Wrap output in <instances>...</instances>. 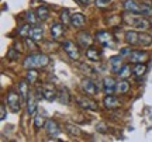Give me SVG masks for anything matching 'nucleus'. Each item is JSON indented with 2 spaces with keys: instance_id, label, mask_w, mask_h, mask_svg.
I'll list each match as a JSON object with an SVG mask.
<instances>
[{
  "instance_id": "obj_1",
  "label": "nucleus",
  "mask_w": 152,
  "mask_h": 142,
  "mask_svg": "<svg viewBox=\"0 0 152 142\" xmlns=\"http://www.w3.org/2000/svg\"><path fill=\"white\" fill-rule=\"evenodd\" d=\"M49 63V58L45 54H31L23 62V66L26 69H41Z\"/></svg>"
},
{
  "instance_id": "obj_2",
  "label": "nucleus",
  "mask_w": 152,
  "mask_h": 142,
  "mask_svg": "<svg viewBox=\"0 0 152 142\" xmlns=\"http://www.w3.org/2000/svg\"><path fill=\"white\" fill-rule=\"evenodd\" d=\"M124 9L128 13L132 14H141V16H152V7L149 4H142V3H137L135 0H125L124 1Z\"/></svg>"
},
{
  "instance_id": "obj_3",
  "label": "nucleus",
  "mask_w": 152,
  "mask_h": 142,
  "mask_svg": "<svg viewBox=\"0 0 152 142\" xmlns=\"http://www.w3.org/2000/svg\"><path fill=\"white\" fill-rule=\"evenodd\" d=\"M124 21L131 23V25H134L140 31H147L148 28L151 27V21L149 20H147L144 16H134L132 13H131V18H128V14H125Z\"/></svg>"
},
{
  "instance_id": "obj_4",
  "label": "nucleus",
  "mask_w": 152,
  "mask_h": 142,
  "mask_svg": "<svg viewBox=\"0 0 152 142\" xmlns=\"http://www.w3.org/2000/svg\"><path fill=\"white\" fill-rule=\"evenodd\" d=\"M96 39H97L99 44H102L106 48H115V41H114L113 35L106 31V30H100L96 34Z\"/></svg>"
},
{
  "instance_id": "obj_5",
  "label": "nucleus",
  "mask_w": 152,
  "mask_h": 142,
  "mask_svg": "<svg viewBox=\"0 0 152 142\" xmlns=\"http://www.w3.org/2000/svg\"><path fill=\"white\" fill-rule=\"evenodd\" d=\"M7 104H9V107L11 109V111H20L21 109V97H20V94L14 93V92H9L7 94Z\"/></svg>"
},
{
  "instance_id": "obj_6",
  "label": "nucleus",
  "mask_w": 152,
  "mask_h": 142,
  "mask_svg": "<svg viewBox=\"0 0 152 142\" xmlns=\"http://www.w3.org/2000/svg\"><path fill=\"white\" fill-rule=\"evenodd\" d=\"M80 87L83 90V93L86 94V96H96L99 92L97 86L94 84V83L90 80V79H83L80 83Z\"/></svg>"
},
{
  "instance_id": "obj_7",
  "label": "nucleus",
  "mask_w": 152,
  "mask_h": 142,
  "mask_svg": "<svg viewBox=\"0 0 152 142\" xmlns=\"http://www.w3.org/2000/svg\"><path fill=\"white\" fill-rule=\"evenodd\" d=\"M62 48H64V51L68 54V56H69L71 59H73V60L79 59V49H77V47H76L72 41H65V42L62 44Z\"/></svg>"
},
{
  "instance_id": "obj_8",
  "label": "nucleus",
  "mask_w": 152,
  "mask_h": 142,
  "mask_svg": "<svg viewBox=\"0 0 152 142\" xmlns=\"http://www.w3.org/2000/svg\"><path fill=\"white\" fill-rule=\"evenodd\" d=\"M148 52L145 51H131L130 56H128V60L131 63H144L145 60L148 59Z\"/></svg>"
},
{
  "instance_id": "obj_9",
  "label": "nucleus",
  "mask_w": 152,
  "mask_h": 142,
  "mask_svg": "<svg viewBox=\"0 0 152 142\" xmlns=\"http://www.w3.org/2000/svg\"><path fill=\"white\" fill-rule=\"evenodd\" d=\"M76 101H77V104L80 106L82 109L92 110V111L97 110V103H96V101H93L92 98L86 97V96H80V97H76Z\"/></svg>"
},
{
  "instance_id": "obj_10",
  "label": "nucleus",
  "mask_w": 152,
  "mask_h": 142,
  "mask_svg": "<svg viewBox=\"0 0 152 142\" xmlns=\"http://www.w3.org/2000/svg\"><path fill=\"white\" fill-rule=\"evenodd\" d=\"M77 42L82 48H90L93 44V37L86 31H80L77 34Z\"/></svg>"
},
{
  "instance_id": "obj_11",
  "label": "nucleus",
  "mask_w": 152,
  "mask_h": 142,
  "mask_svg": "<svg viewBox=\"0 0 152 142\" xmlns=\"http://www.w3.org/2000/svg\"><path fill=\"white\" fill-rule=\"evenodd\" d=\"M18 94L21 97V103L27 104L28 96H30V86H28L27 80H21L20 82V84H18Z\"/></svg>"
},
{
  "instance_id": "obj_12",
  "label": "nucleus",
  "mask_w": 152,
  "mask_h": 142,
  "mask_svg": "<svg viewBox=\"0 0 152 142\" xmlns=\"http://www.w3.org/2000/svg\"><path fill=\"white\" fill-rule=\"evenodd\" d=\"M115 84L117 82L114 80L113 77H104L103 79V92L106 94H113L115 92Z\"/></svg>"
},
{
  "instance_id": "obj_13",
  "label": "nucleus",
  "mask_w": 152,
  "mask_h": 142,
  "mask_svg": "<svg viewBox=\"0 0 152 142\" xmlns=\"http://www.w3.org/2000/svg\"><path fill=\"white\" fill-rule=\"evenodd\" d=\"M45 131H47L49 137H56L59 134V127H58V124L55 121L48 120L45 122Z\"/></svg>"
},
{
  "instance_id": "obj_14",
  "label": "nucleus",
  "mask_w": 152,
  "mask_h": 142,
  "mask_svg": "<svg viewBox=\"0 0 152 142\" xmlns=\"http://www.w3.org/2000/svg\"><path fill=\"white\" fill-rule=\"evenodd\" d=\"M35 111H37V97H35V93L30 92V96L27 100V113L30 115H34Z\"/></svg>"
},
{
  "instance_id": "obj_15",
  "label": "nucleus",
  "mask_w": 152,
  "mask_h": 142,
  "mask_svg": "<svg viewBox=\"0 0 152 142\" xmlns=\"http://www.w3.org/2000/svg\"><path fill=\"white\" fill-rule=\"evenodd\" d=\"M121 66H123V56L121 55H114L110 58V68L114 73H118Z\"/></svg>"
},
{
  "instance_id": "obj_16",
  "label": "nucleus",
  "mask_w": 152,
  "mask_h": 142,
  "mask_svg": "<svg viewBox=\"0 0 152 142\" xmlns=\"http://www.w3.org/2000/svg\"><path fill=\"white\" fill-rule=\"evenodd\" d=\"M103 104L106 109H115V107H118L120 106V101L117 100V97H114L113 94H106V97L103 98Z\"/></svg>"
},
{
  "instance_id": "obj_17",
  "label": "nucleus",
  "mask_w": 152,
  "mask_h": 142,
  "mask_svg": "<svg viewBox=\"0 0 152 142\" xmlns=\"http://www.w3.org/2000/svg\"><path fill=\"white\" fill-rule=\"evenodd\" d=\"M42 97L48 101H54L55 98H58V93L52 86H45L42 87Z\"/></svg>"
},
{
  "instance_id": "obj_18",
  "label": "nucleus",
  "mask_w": 152,
  "mask_h": 142,
  "mask_svg": "<svg viewBox=\"0 0 152 142\" xmlns=\"http://www.w3.org/2000/svg\"><path fill=\"white\" fill-rule=\"evenodd\" d=\"M125 42L128 45H138V41H140V34L134 31V30H130L125 33Z\"/></svg>"
},
{
  "instance_id": "obj_19",
  "label": "nucleus",
  "mask_w": 152,
  "mask_h": 142,
  "mask_svg": "<svg viewBox=\"0 0 152 142\" xmlns=\"http://www.w3.org/2000/svg\"><path fill=\"white\" fill-rule=\"evenodd\" d=\"M62 25H64L62 23H54L51 25V37L54 39H58L59 37L64 35V27Z\"/></svg>"
},
{
  "instance_id": "obj_20",
  "label": "nucleus",
  "mask_w": 152,
  "mask_h": 142,
  "mask_svg": "<svg viewBox=\"0 0 152 142\" xmlns=\"http://www.w3.org/2000/svg\"><path fill=\"white\" fill-rule=\"evenodd\" d=\"M85 21H86V18L82 13H73L72 14V25L75 28H82L85 25Z\"/></svg>"
},
{
  "instance_id": "obj_21",
  "label": "nucleus",
  "mask_w": 152,
  "mask_h": 142,
  "mask_svg": "<svg viewBox=\"0 0 152 142\" xmlns=\"http://www.w3.org/2000/svg\"><path fill=\"white\" fill-rule=\"evenodd\" d=\"M130 90V83L127 82V79H121V80H118L117 82V84H115V92L120 94H124L127 93Z\"/></svg>"
},
{
  "instance_id": "obj_22",
  "label": "nucleus",
  "mask_w": 152,
  "mask_h": 142,
  "mask_svg": "<svg viewBox=\"0 0 152 142\" xmlns=\"http://www.w3.org/2000/svg\"><path fill=\"white\" fill-rule=\"evenodd\" d=\"M35 14H37V17H38V20H39V21H45V20H48L49 18L48 7H45V6H39L37 10H35Z\"/></svg>"
},
{
  "instance_id": "obj_23",
  "label": "nucleus",
  "mask_w": 152,
  "mask_h": 142,
  "mask_svg": "<svg viewBox=\"0 0 152 142\" xmlns=\"http://www.w3.org/2000/svg\"><path fill=\"white\" fill-rule=\"evenodd\" d=\"M58 101L61 104H65V106H68V104L71 103V96H69L66 89H61L59 92H58Z\"/></svg>"
},
{
  "instance_id": "obj_24",
  "label": "nucleus",
  "mask_w": 152,
  "mask_h": 142,
  "mask_svg": "<svg viewBox=\"0 0 152 142\" xmlns=\"http://www.w3.org/2000/svg\"><path fill=\"white\" fill-rule=\"evenodd\" d=\"M145 72H147V65L145 63H135V66L132 68V75L137 77L144 76Z\"/></svg>"
},
{
  "instance_id": "obj_25",
  "label": "nucleus",
  "mask_w": 152,
  "mask_h": 142,
  "mask_svg": "<svg viewBox=\"0 0 152 142\" xmlns=\"http://www.w3.org/2000/svg\"><path fill=\"white\" fill-rule=\"evenodd\" d=\"M42 35H44V31H42V27H38V25H33L31 28V33H30V37L35 41H39L42 39Z\"/></svg>"
},
{
  "instance_id": "obj_26",
  "label": "nucleus",
  "mask_w": 152,
  "mask_h": 142,
  "mask_svg": "<svg viewBox=\"0 0 152 142\" xmlns=\"http://www.w3.org/2000/svg\"><path fill=\"white\" fill-rule=\"evenodd\" d=\"M138 45H141V47H149V45H152V35L151 34L141 33L140 34V41H138Z\"/></svg>"
},
{
  "instance_id": "obj_27",
  "label": "nucleus",
  "mask_w": 152,
  "mask_h": 142,
  "mask_svg": "<svg viewBox=\"0 0 152 142\" xmlns=\"http://www.w3.org/2000/svg\"><path fill=\"white\" fill-rule=\"evenodd\" d=\"M86 56H87V59L93 60V62H99V60H100V52L94 48H87Z\"/></svg>"
},
{
  "instance_id": "obj_28",
  "label": "nucleus",
  "mask_w": 152,
  "mask_h": 142,
  "mask_svg": "<svg viewBox=\"0 0 152 142\" xmlns=\"http://www.w3.org/2000/svg\"><path fill=\"white\" fill-rule=\"evenodd\" d=\"M59 20L64 25H72V14H69L68 10H62L59 16Z\"/></svg>"
},
{
  "instance_id": "obj_29",
  "label": "nucleus",
  "mask_w": 152,
  "mask_h": 142,
  "mask_svg": "<svg viewBox=\"0 0 152 142\" xmlns=\"http://www.w3.org/2000/svg\"><path fill=\"white\" fill-rule=\"evenodd\" d=\"M131 73H132V69L130 68V65H127V63H125V65H123L121 68H120V71H118L117 75H118L121 79H127Z\"/></svg>"
},
{
  "instance_id": "obj_30",
  "label": "nucleus",
  "mask_w": 152,
  "mask_h": 142,
  "mask_svg": "<svg viewBox=\"0 0 152 142\" xmlns=\"http://www.w3.org/2000/svg\"><path fill=\"white\" fill-rule=\"evenodd\" d=\"M31 28H33V27H31V24H30V23H28V24L21 25V28L18 30V35H20V37H24V38H26V37H30Z\"/></svg>"
},
{
  "instance_id": "obj_31",
  "label": "nucleus",
  "mask_w": 152,
  "mask_h": 142,
  "mask_svg": "<svg viewBox=\"0 0 152 142\" xmlns=\"http://www.w3.org/2000/svg\"><path fill=\"white\" fill-rule=\"evenodd\" d=\"M26 79H27V82H30V83H35L38 79V73L34 71V69H28L27 75H26Z\"/></svg>"
},
{
  "instance_id": "obj_32",
  "label": "nucleus",
  "mask_w": 152,
  "mask_h": 142,
  "mask_svg": "<svg viewBox=\"0 0 152 142\" xmlns=\"http://www.w3.org/2000/svg\"><path fill=\"white\" fill-rule=\"evenodd\" d=\"M26 20H27V23H30L31 25H37V23L39 21L38 20V17L35 13H33V11H28L27 14H26Z\"/></svg>"
},
{
  "instance_id": "obj_33",
  "label": "nucleus",
  "mask_w": 152,
  "mask_h": 142,
  "mask_svg": "<svg viewBox=\"0 0 152 142\" xmlns=\"http://www.w3.org/2000/svg\"><path fill=\"white\" fill-rule=\"evenodd\" d=\"M45 118H44L41 114H35V117H34V127L35 128H41V127H45Z\"/></svg>"
},
{
  "instance_id": "obj_34",
  "label": "nucleus",
  "mask_w": 152,
  "mask_h": 142,
  "mask_svg": "<svg viewBox=\"0 0 152 142\" xmlns=\"http://www.w3.org/2000/svg\"><path fill=\"white\" fill-rule=\"evenodd\" d=\"M24 44H26V47H27L28 49H31V51H35V49H37L35 39H33L31 37H26V38H24Z\"/></svg>"
},
{
  "instance_id": "obj_35",
  "label": "nucleus",
  "mask_w": 152,
  "mask_h": 142,
  "mask_svg": "<svg viewBox=\"0 0 152 142\" xmlns=\"http://www.w3.org/2000/svg\"><path fill=\"white\" fill-rule=\"evenodd\" d=\"M65 130L69 132L71 135H79V132H80V130H79L77 127H76V125H72V124H66V125H65Z\"/></svg>"
},
{
  "instance_id": "obj_36",
  "label": "nucleus",
  "mask_w": 152,
  "mask_h": 142,
  "mask_svg": "<svg viewBox=\"0 0 152 142\" xmlns=\"http://www.w3.org/2000/svg\"><path fill=\"white\" fill-rule=\"evenodd\" d=\"M18 55H20V51H18V49L16 51V48H10L9 49V52H7V58L11 59V60H14V59L18 58Z\"/></svg>"
},
{
  "instance_id": "obj_37",
  "label": "nucleus",
  "mask_w": 152,
  "mask_h": 142,
  "mask_svg": "<svg viewBox=\"0 0 152 142\" xmlns=\"http://www.w3.org/2000/svg\"><path fill=\"white\" fill-rule=\"evenodd\" d=\"M6 115H7V113H6V106L1 104V106H0V118H1V121L6 120Z\"/></svg>"
},
{
  "instance_id": "obj_38",
  "label": "nucleus",
  "mask_w": 152,
  "mask_h": 142,
  "mask_svg": "<svg viewBox=\"0 0 152 142\" xmlns=\"http://www.w3.org/2000/svg\"><path fill=\"white\" fill-rule=\"evenodd\" d=\"M131 54V48H123L121 51H120V55L124 58V56H130Z\"/></svg>"
},
{
  "instance_id": "obj_39",
  "label": "nucleus",
  "mask_w": 152,
  "mask_h": 142,
  "mask_svg": "<svg viewBox=\"0 0 152 142\" xmlns=\"http://www.w3.org/2000/svg\"><path fill=\"white\" fill-rule=\"evenodd\" d=\"M96 6L97 7H107L109 1H106V0H96Z\"/></svg>"
},
{
  "instance_id": "obj_40",
  "label": "nucleus",
  "mask_w": 152,
  "mask_h": 142,
  "mask_svg": "<svg viewBox=\"0 0 152 142\" xmlns=\"http://www.w3.org/2000/svg\"><path fill=\"white\" fill-rule=\"evenodd\" d=\"M97 131H100V132H107V128H106V125H104L103 122H100V124H97Z\"/></svg>"
},
{
  "instance_id": "obj_41",
  "label": "nucleus",
  "mask_w": 152,
  "mask_h": 142,
  "mask_svg": "<svg viewBox=\"0 0 152 142\" xmlns=\"http://www.w3.org/2000/svg\"><path fill=\"white\" fill-rule=\"evenodd\" d=\"M77 3H80V4H83V6H87L89 3H90V0H76Z\"/></svg>"
},
{
  "instance_id": "obj_42",
  "label": "nucleus",
  "mask_w": 152,
  "mask_h": 142,
  "mask_svg": "<svg viewBox=\"0 0 152 142\" xmlns=\"http://www.w3.org/2000/svg\"><path fill=\"white\" fill-rule=\"evenodd\" d=\"M106 1H110V0H106Z\"/></svg>"
}]
</instances>
